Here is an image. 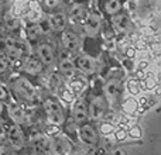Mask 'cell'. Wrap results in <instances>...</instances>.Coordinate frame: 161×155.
Wrapping results in <instances>:
<instances>
[{
    "instance_id": "cell-22",
    "label": "cell",
    "mask_w": 161,
    "mask_h": 155,
    "mask_svg": "<svg viewBox=\"0 0 161 155\" xmlns=\"http://www.w3.org/2000/svg\"><path fill=\"white\" fill-rule=\"evenodd\" d=\"M41 34H42V28H41V25L37 24V23L31 24L30 27L27 28V37L30 40H37Z\"/></svg>"
},
{
    "instance_id": "cell-10",
    "label": "cell",
    "mask_w": 161,
    "mask_h": 155,
    "mask_svg": "<svg viewBox=\"0 0 161 155\" xmlns=\"http://www.w3.org/2000/svg\"><path fill=\"white\" fill-rule=\"evenodd\" d=\"M25 54V50L20 42L14 41V40H7L4 45V56L7 58L8 62H17L20 59H23Z\"/></svg>"
},
{
    "instance_id": "cell-24",
    "label": "cell",
    "mask_w": 161,
    "mask_h": 155,
    "mask_svg": "<svg viewBox=\"0 0 161 155\" xmlns=\"http://www.w3.org/2000/svg\"><path fill=\"white\" fill-rule=\"evenodd\" d=\"M123 110H125L126 113H129V114L136 113V111L139 110V103H137L136 100H133V99L126 100V102L123 103Z\"/></svg>"
},
{
    "instance_id": "cell-8",
    "label": "cell",
    "mask_w": 161,
    "mask_h": 155,
    "mask_svg": "<svg viewBox=\"0 0 161 155\" xmlns=\"http://www.w3.org/2000/svg\"><path fill=\"white\" fill-rule=\"evenodd\" d=\"M74 65H75L76 71H79L80 73L86 76L95 75L97 72V62L96 59H93L91 55H86V54H82V55L76 56V59L74 61Z\"/></svg>"
},
{
    "instance_id": "cell-5",
    "label": "cell",
    "mask_w": 161,
    "mask_h": 155,
    "mask_svg": "<svg viewBox=\"0 0 161 155\" xmlns=\"http://www.w3.org/2000/svg\"><path fill=\"white\" fill-rule=\"evenodd\" d=\"M28 147L31 155H53L50 138L41 130H31L28 133Z\"/></svg>"
},
{
    "instance_id": "cell-32",
    "label": "cell",
    "mask_w": 161,
    "mask_h": 155,
    "mask_svg": "<svg viewBox=\"0 0 161 155\" xmlns=\"http://www.w3.org/2000/svg\"><path fill=\"white\" fill-rule=\"evenodd\" d=\"M4 24L8 30H14V28H17V25H19V21H17V19H14V17H7Z\"/></svg>"
},
{
    "instance_id": "cell-27",
    "label": "cell",
    "mask_w": 161,
    "mask_h": 155,
    "mask_svg": "<svg viewBox=\"0 0 161 155\" xmlns=\"http://www.w3.org/2000/svg\"><path fill=\"white\" fill-rule=\"evenodd\" d=\"M0 100L4 103H10L13 102V99H11L10 96V92H8V89L6 88L4 85H3L2 82H0Z\"/></svg>"
},
{
    "instance_id": "cell-26",
    "label": "cell",
    "mask_w": 161,
    "mask_h": 155,
    "mask_svg": "<svg viewBox=\"0 0 161 155\" xmlns=\"http://www.w3.org/2000/svg\"><path fill=\"white\" fill-rule=\"evenodd\" d=\"M127 89L130 92V94L136 96V94L140 93V83H139V79H130L127 82Z\"/></svg>"
},
{
    "instance_id": "cell-29",
    "label": "cell",
    "mask_w": 161,
    "mask_h": 155,
    "mask_svg": "<svg viewBox=\"0 0 161 155\" xmlns=\"http://www.w3.org/2000/svg\"><path fill=\"white\" fill-rule=\"evenodd\" d=\"M127 137H131V138H140V137H142V128H140L137 124L131 126V127L127 130Z\"/></svg>"
},
{
    "instance_id": "cell-15",
    "label": "cell",
    "mask_w": 161,
    "mask_h": 155,
    "mask_svg": "<svg viewBox=\"0 0 161 155\" xmlns=\"http://www.w3.org/2000/svg\"><path fill=\"white\" fill-rule=\"evenodd\" d=\"M61 41L64 48L67 51H69V52H74V51H76L79 48V38L74 33H71V31H64L62 33Z\"/></svg>"
},
{
    "instance_id": "cell-1",
    "label": "cell",
    "mask_w": 161,
    "mask_h": 155,
    "mask_svg": "<svg viewBox=\"0 0 161 155\" xmlns=\"http://www.w3.org/2000/svg\"><path fill=\"white\" fill-rule=\"evenodd\" d=\"M8 86L13 90V94L17 96V100H14V102L24 106H36L38 103L40 96L38 92H37V88L24 75L11 76Z\"/></svg>"
},
{
    "instance_id": "cell-33",
    "label": "cell",
    "mask_w": 161,
    "mask_h": 155,
    "mask_svg": "<svg viewBox=\"0 0 161 155\" xmlns=\"http://www.w3.org/2000/svg\"><path fill=\"white\" fill-rule=\"evenodd\" d=\"M0 155H19L14 150H11L7 144H3L0 147Z\"/></svg>"
},
{
    "instance_id": "cell-20",
    "label": "cell",
    "mask_w": 161,
    "mask_h": 155,
    "mask_svg": "<svg viewBox=\"0 0 161 155\" xmlns=\"http://www.w3.org/2000/svg\"><path fill=\"white\" fill-rule=\"evenodd\" d=\"M97 126V131H99L100 137L105 136H110V134L114 133V130H116V126L113 124V121H108V120H102V121H99V124Z\"/></svg>"
},
{
    "instance_id": "cell-25",
    "label": "cell",
    "mask_w": 161,
    "mask_h": 155,
    "mask_svg": "<svg viewBox=\"0 0 161 155\" xmlns=\"http://www.w3.org/2000/svg\"><path fill=\"white\" fill-rule=\"evenodd\" d=\"M7 123H10L7 116V103L0 100V124H7Z\"/></svg>"
},
{
    "instance_id": "cell-23",
    "label": "cell",
    "mask_w": 161,
    "mask_h": 155,
    "mask_svg": "<svg viewBox=\"0 0 161 155\" xmlns=\"http://www.w3.org/2000/svg\"><path fill=\"white\" fill-rule=\"evenodd\" d=\"M72 17L75 20H78V21H86V19L89 17V14H88V11H86V8L85 7H80V6H78V7H75L72 10Z\"/></svg>"
},
{
    "instance_id": "cell-11",
    "label": "cell",
    "mask_w": 161,
    "mask_h": 155,
    "mask_svg": "<svg viewBox=\"0 0 161 155\" xmlns=\"http://www.w3.org/2000/svg\"><path fill=\"white\" fill-rule=\"evenodd\" d=\"M103 96L108 102L109 107H113L120 97V83L117 79H109L103 86Z\"/></svg>"
},
{
    "instance_id": "cell-12",
    "label": "cell",
    "mask_w": 161,
    "mask_h": 155,
    "mask_svg": "<svg viewBox=\"0 0 161 155\" xmlns=\"http://www.w3.org/2000/svg\"><path fill=\"white\" fill-rule=\"evenodd\" d=\"M37 58L42 62V65H53L55 61V51H54L53 45L48 42H40L37 47Z\"/></svg>"
},
{
    "instance_id": "cell-4",
    "label": "cell",
    "mask_w": 161,
    "mask_h": 155,
    "mask_svg": "<svg viewBox=\"0 0 161 155\" xmlns=\"http://www.w3.org/2000/svg\"><path fill=\"white\" fill-rule=\"evenodd\" d=\"M76 137H78V142L83 144L88 148H97L100 144V134L97 131L96 123L86 121L80 124L76 131Z\"/></svg>"
},
{
    "instance_id": "cell-2",
    "label": "cell",
    "mask_w": 161,
    "mask_h": 155,
    "mask_svg": "<svg viewBox=\"0 0 161 155\" xmlns=\"http://www.w3.org/2000/svg\"><path fill=\"white\" fill-rule=\"evenodd\" d=\"M42 111L45 116V124L55 126L59 130L68 119L67 110L57 96H47L42 100Z\"/></svg>"
},
{
    "instance_id": "cell-3",
    "label": "cell",
    "mask_w": 161,
    "mask_h": 155,
    "mask_svg": "<svg viewBox=\"0 0 161 155\" xmlns=\"http://www.w3.org/2000/svg\"><path fill=\"white\" fill-rule=\"evenodd\" d=\"M6 144L19 155H31L28 147V133L17 124H6Z\"/></svg>"
},
{
    "instance_id": "cell-14",
    "label": "cell",
    "mask_w": 161,
    "mask_h": 155,
    "mask_svg": "<svg viewBox=\"0 0 161 155\" xmlns=\"http://www.w3.org/2000/svg\"><path fill=\"white\" fill-rule=\"evenodd\" d=\"M58 71H59V73H61V76L65 78L67 80H71L76 75V72H78L75 65H74V61L69 58H62L61 61H59Z\"/></svg>"
},
{
    "instance_id": "cell-30",
    "label": "cell",
    "mask_w": 161,
    "mask_h": 155,
    "mask_svg": "<svg viewBox=\"0 0 161 155\" xmlns=\"http://www.w3.org/2000/svg\"><path fill=\"white\" fill-rule=\"evenodd\" d=\"M8 68H10V62L7 61V58L4 56V54L0 52V75H3V73L7 72Z\"/></svg>"
},
{
    "instance_id": "cell-13",
    "label": "cell",
    "mask_w": 161,
    "mask_h": 155,
    "mask_svg": "<svg viewBox=\"0 0 161 155\" xmlns=\"http://www.w3.org/2000/svg\"><path fill=\"white\" fill-rule=\"evenodd\" d=\"M23 69L27 75L37 76L44 71V65L37 56H28L24 62H23Z\"/></svg>"
},
{
    "instance_id": "cell-16",
    "label": "cell",
    "mask_w": 161,
    "mask_h": 155,
    "mask_svg": "<svg viewBox=\"0 0 161 155\" xmlns=\"http://www.w3.org/2000/svg\"><path fill=\"white\" fill-rule=\"evenodd\" d=\"M112 24H113V28L117 33H127L130 30V19L125 14L114 16L113 20H112Z\"/></svg>"
},
{
    "instance_id": "cell-36",
    "label": "cell",
    "mask_w": 161,
    "mask_h": 155,
    "mask_svg": "<svg viewBox=\"0 0 161 155\" xmlns=\"http://www.w3.org/2000/svg\"><path fill=\"white\" fill-rule=\"evenodd\" d=\"M0 147H2V145H0Z\"/></svg>"
},
{
    "instance_id": "cell-17",
    "label": "cell",
    "mask_w": 161,
    "mask_h": 155,
    "mask_svg": "<svg viewBox=\"0 0 161 155\" xmlns=\"http://www.w3.org/2000/svg\"><path fill=\"white\" fill-rule=\"evenodd\" d=\"M86 86H88V82H86V79L83 76H74L71 80H68V88L71 89V92H72L75 96H78L80 94L83 90L86 89Z\"/></svg>"
},
{
    "instance_id": "cell-7",
    "label": "cell",
    "mask_w": 161,
    "mask_h": 155,
    "mask_svg": "<svg viewBox=\"0 0 161 155\" xmlns=\"http://www.w3.org/2000/svg\"><path fill=\"white\" fill-rule=\"evenodd\" d=\"M50 138V145L53 155H71L75 151V145L62 131L53 134L48 137Z\"/></svg>"
},
{
    "instance_id": "cell-35",
    "label": "cell",
    "mask_w": 161,
    "mask_h": 155,
    "mask_svg": "<svg viewBox=\"0 0 161 155\" xmlns=\"http://www.w3.org/2000/svg\"><path fill=\"white\" fill-rule=\"evenodd\" d=\"M71 155H76V154H74V152H72V154H71Z\"/></svg>"
},
{
    "instance_id": "cell-19",
    "label": "cell",
    "mask_w": 161,
    "mask_h": 155,
    "mask_svg": "<svg viewBox=\"0 0 161 155\" xmlns=\"http://www.w3.org/2000/svg\"><path fill=\"white\" fill-rule=\"evenodd\" d=\"M50 25H51V28L55 31H64L65 25H67V17H65V14L58 13V14L51 16L50 17Z\"/></svg>"
},
{
    "instance_id": "cell-28",
    "label": "cell",
    "mask_w": 161,
    "mask_h": 155,
    "mask_svg": "<svg viewBox=\"0 0 161 155\" xmlns=\"http://www.w3.org/2000/svg\"><path fill=\"white\" fill-rule=\"evenodd\" d=\"M144 79H146V88H147L148 90H151V89H154L157 86V79L153 73H147V75L144 76Z\"/></svg>"
},
{
    "instance_id": "cell-21",
    "label": "cell",
    "mask_w": 161,
    "mask_h": 155,
    "mask_svg": "<svg viewBox=\"0 0 161 155\" xmlns=\"http://www.w3.org/2000/svg\"><path fill=\"white\" fill-rule=\"evenodd\" d=\"M120 8H122V4H120L119 0H108L105 4V11L108 14H112V16H116Z\"/></svg>"
},
{
    "instance_id": "cell-34",
    "label": "cell",
    "mask_w": 161,
    "mask_h": 155,
    "mask_svg": "<svg viewBox=\"0 0 161 155\" xmlns=\"http://www.w3.org/2000/svg\"><path fill=\"white\" fill-rule=\"evenodd\" d=\"M57 2H58V0H47V6H55L57 4Z\"/></svg>"
},
{
    "instance_id": "cell-9",
    "label": "cell",
    "mask_w": 161,
    "mask_h": 155,
    "mask_svg": "<svg viewBox=\"0 0 161 155\" xmlns=\"http://www.w3.org/2000/svg\"><path fill=\"white\" fill-rule=\"evenodd\" d=\"M71 117H72L74 123H75L78 127L80 124H83V123L89 121V119H88V106H86L85 99L78 97V99H75L72 102V114H71Z\"/></svg>"
},
{
    "instance_id": "cell-18",
    "label": "cell",
    "mask_w": 161,
    "mask_h": 155,
    "mask_svg": "<svg viewBox=\"0 0 161 155\" xmlns=\"http://www.w3.org/2000/svg\"><path fill=\"white\" fill-rule=\"evenodd\" d=\"M99 30H100V20H99V17L97 16H89L88 19H86V21H85V33L88 34V35H91V37H93V35H96L97 33H99Z\"/></svg>"
},
{
    "instance_id": "cell-31",
    "label": "cell",
    "mask_w": 161,
    "mask_h": 155,
    "mask_svg": "<svg viewBox=\"0 0 161 155\" xmlns=\"http://www.w3.org/2000/svg\"><path fill=\"white\" fill-rule=\"evenodd\" d=\"M114 138L119 142L125 141V140L127 138V130H126V128H116V130H114Z\"/></svg>"
},
{
    "instance_id": "cell-6",
    "label": "cell",
    "mask_w": 161,
    "mask_h": 155,
    "mask_svg": "<svg viewBox=\"0 0 161 155\" xmlns=\"http://www.w3.org/2000/svg\"><path fill=\"white\" fill-rule=\"evenodd\" d=\"M88 106V119L92 123H99L102 120H105L106 113L109 110V104L106 102L105 96L102 94H95L89 99V102H86Z\"/></svg>"
}]
</instances>
